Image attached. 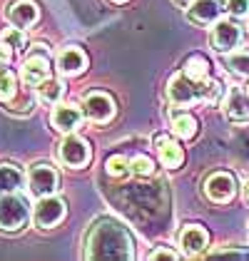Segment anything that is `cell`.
<instances>
[{
  "label": "cell",
  "instance_id": "6da1fadb",
  "mask_svg": "<svg viewBox=\"0 0 249 261\" xmlns=\"http://www.w3.org/2000/svg\"><path fill=\"white\" fill-rule=\"evenodd\" d=\"M85 256L87 259H132L135 256V244L130 231L112 217L97 219L87 237H85Z\"/></svg>",
  "mask_w": 249,
  "mask_h": 261
},
{
  "label": "cell",
  "instance_id": "7a4b0ae2",
  "mask_svg": "<svg viewBox=\"0 0 249 261\" xmlns=\"http://www.w3.org/2000/svg\"><path fill=\"white\" fill-rule=\"evenodd\" d=\"M225 95V87L217 80H194L185 75L182 70L172 75L167 82V100L175 107H194V105H217L219 97Z\"/></svg>",
  "mask_w": 249,
  "mask_h": 261
},
{
  "label": "cell",
  "instance_id": "3957f363",
  "mask_svg": "<svg viewBox=\"0 0 249 261\" xmlns=\"http://www.w3.org/2000/svg\"><path fill=\"white\" fill-rule=\"evenodd\" d=\"M30 221V204L28 199L13 192L0 197V231L5 234H18Z\"/></svg>",
  "mask_w": 249,
  "mask_h": 261
},
{
  "label": "cell",
  "instance_id": "277c9868",
  "mask_svg": "<svg viewBox=\"0 0 249 261\" xmlns=\"http://www.w3.org/2000/svg\"><path fill=\"white\" fill-rule=\"evenodd\" d=\"M242 38H244V33H242V25H239V22L219 18V20L214 22L212 33H209V45H212L214 53L227 55V53L237 50V47L242 45Z\"/></svg>",
  "mask_w": 249,
  "mask_h": 261
},
{
  "label": "cell",
  "instance_id": "5b68a950",
  "mask_svg": "<svg viewBox=\"0 0 249 261\" xmlns=\"http://www.w3.org/2000/svg\"><path fill=\"white\" fill-rule=\"evenodd\" d=\"M202 192L212 204H229L237 197V179L232 172H225V169L212 172L202 184Z\"/></svg>",
  "mask_w": 249,
  "mask_h": 261
},
{
  "label": "cell",
  "instance_id": "8992f818",
  "mask_svg": "<svg viewBox=\"0 0 249 261\" xmlns=\"http://www.w3.org/2000/svg\"><path fill=\"white\" fill-rule=\"evenodd\" d=\"M58 157H60V162L65 167L80 169L85 164H90V160H92V147H90V142L83 140V137L67 135V137L60 142V147H58Z\"/></svg>",
  "mask_w": 249,
  "mask_h": 261
},
{
  "label": "cell",
  "instance_id": "52a82bcc",
  "mask_svg": "<svg viewBox=\"0 0 249 261\" xmlns=\"http://www.w3.org/2000/svg\"><path fill=\"white\" fill-rule=\"evenodd\" d=\"M85 117L90 122H95V124H105V122H110L115 117V112H117V105L112 100V95L110 92H103V90H95V92H90L87 97H85V107H83Z\"/></svg>",
  "mask_w": 249,
  "mask_h": 261
},
{
  "label": "cell",
  "instance_id": "ba28073f",
  "mask_svg": "<svg viewBox=\"0 0 249 261\" xmlns=\"http://www.w3.org/2000/svg\"><path fill=\"white\" fill-rule=\"evenodd\" d=\"M28 184H30V192L38 199L40 197H50V194H55L60 189V174L50 164H35L28 172Z\"/></svg>",
  "mask_w": 249,
  "mask_h": 261
},
{
  "label": "cell",
  "instance_id": "9c48e42d",
  "mask_svg": "<svg viewBox=\"0 0 249 261\" xmlns=\"http://www.w3.org/2000/svg\"><path fill=\"white\" fill-rule=\"evenodd\" d=\"M65 212H67L65 199L55 197V194H50V197H40V201L35 204V209H33V219H35V224H38L40 229H53L55 224H60L62 221Z\"/></svg>",
  "mask_w": 249,
  "mask_h": 261
},
{
  "label": "cell",
  "instance_id": "30bf717a",
  "mask_svg": "<svg viewBox=\"0 0 249 261\" xmlns=\"http://www.w3.org/2000/svg\"><path fill=\"white\" fill-rule=\"evenodd\" d=\"M227 10L225 0H194L189 8H187V20L192 25H200V28H207L222 18V13Z\"/></svg>",
  "mask_w": 249,
  "mask_h": 261
},
{
  "label": "cell",
  "instance_id": "8fae6325",
  "mask_svg": "<svg viewBox=\"0 0 249 261\" xmlns=\"http://www.w3.org/2000/svg\"><path fill=\"white\" fill-rule=\"evenodd\" d=\"M5 18H8L10 25L28 30L40 20V5L35 0H13L10 8L5 10Z\"/></svg>",
  "mask_w": 249,
  "mask_h": 261
},
{
  "label": "cell",
  "instance_id": "7c38bea8",
  "mask_svg": "<svg viewBox=\"0 0 249 261\" xmlns=\"http://www.w3.org/2000/svg\"><path fill=\"white\" fill-rule=\"evenodd\" d=\"M225 117L232 124L249 122V92L244 87H229L227 97H225Z\"/></svg>",
  "mask_w": 249,
  "mask_h": 261
},
{
  "label": "cell",
  "instance_id": "4fadbf2b",
  "mask_svg": "<svg viewBox=\"0 0 249 261\" xmlns=\"http://www.w3.org/2000/svg\"><path fill=\"white\" fill-rule=\"evenodd\" d=\"M83 117H85V112L80 107L58 102L55 110H53V115H50V124H53L58 132H62V135H70V132H75V129L80 127Z\"/></svg>",
  "mask_w": 249,
  "mask_h": 261
},
{
  "label": "cell",
  "instance_id": "5bb4252c",
  "mask_svg": "<svg viewBox=\"0 0 249 261\" xmlns=\"http://www.w3.org/2000/svg\"><path fill=\"white\" fill-rule=\"evenodd\" d=\"M20 77L25 85L30 87H38L40 82H45L50 77V62H47V55H40V53H33L28 55L25 62L20 65Z\"/></svg>",
  "mask_w": 249,
  "mask_h": 261
},
{
  "label": "cell",
  "instance_id": "9a60e30c",
  "mask_svg": "<svg viewBox=\"0 0 249 261\" xmlns=\"http://www.w3.org/2000/svg\"><path fill=\"white\" fill-rule=\"evenodd\" d=\"M155 152L162 162V167H167V169H177L185 162V149L169 135H155Z\"/></svg>",
  "mask_w": 249,
  "mask_h": 261
},
{
  "label": "cell",
  "instance_id": "2e32d148",
  "mask_svg": "<svg viewBox=\"0 0 249 261\" xmlns=\"http://www.w3.org/2000/svg\"><path fill=\"white\" fill-rule=\"evenodd\" d=\"M207 244H209V234L207 229L200 226V224H187L185 229L180 231V246H182V251L187 256L202 254L207 249Z\"/></svg>",
  "mask_w": 249,
  "mask_h": 261
},
{
  "label": "cell",
  "instance_id": "e0dca14e",
  "mask_svg": "<svg viewBox=\"0 0 249 261\" xmlns=\"http://www.w3.org/2000/svg\"><path fill=\"white\" fill-rule=\"evenodd\" d=\"M58 70L60 75L70 77V75H80L85 67H87V55H85L80 47H62L58 53Z\"/></svg>",
  "mask_w": 249,
  "mask_h": 261
},
{
  "label": "cell",
  "instance_id": "ac0fdd59",
  "mask_svg": "<svg viewBox=\"0 0 249 261\" xmlns=\"http://www.w3.org/2000/svg\"><path fill=\"white\" fill-rule=\"evenodd\" d=\"M25 184V172L10 162H0V197L13 194Z\"/></svg>",
  "mask_w": 249,
  "mask_h": 261
},
{
  "label": "cell",
  "instance_id": "d6986e66",
  "mask_svg": "<svg viewBox=\"0 0 249 261\" xmlns=\"http://www.w3.org/2000/svg\"><path fill=\"white\" fill-rule=\"evenodd\" d=\"M197 129L200 124L194 120V115L189 112H172V132L180 137V140H194L197 137Z\"/></svg>",
  "mask_w": 249,
  "mask_h": 261
},
{
  "label": "cell",
  "instance_id": "ffe728a7",
  "mask_svg": "<svg viewBox=\"0 0 249 261\" xmlns=\"http://www.w3.org/2000/svg\"><path fill=\"white\" fill-rule=\"evenodd\" d=\"M209 60L205 58V55H200V53H194V55H189L185 60V65H182V72L185 75H189V77H194V80H205V77H209Z\"/></svg>",
  "mask_w": 249,
  "mask_h": 261
},
{
  "label": "cell",
  "instance_id": "44dd1931",
  "mask_svg": "<svg viewBox=\"0 0 249 261\" xmlns=\"http://www.w3.org/2000/svg\"><path fill=\"white\" fill-rule=\"evenodd\" d=\"M229 72H234L237 77H249V50H232L225 58Z\"/></svg>",
  "mask_w": 249,
  "mask_h": 261
},
{
  "label": "cell",
  "instance_id": "7402d4cb",
  "mask_svg": "<svg viewBox=\"0 0 249 261\" xmlns=\"http://www.w3.org/2000/svg\"><path fill=\"white\" fill-rule=\"evenodd\" d=\"M62 95H65V85H62L60 80H50V77H47L45 82L38 85V97H40V102H45V105H58Z\"/></svg>",
  "mask_w": 249,
  "mask_h": 261
},
{
  "label": "cell",
  "instance_id": "603a6c76",
  "mask_svg": "<svg viewBox=\"0 0 249 261\" xmlns=\"http://www.w3.org/2000/svg\"><path fill=\"white\" fill-rule=\"evenodd\" d=\"M105 167H107V174L110 177H124V174L132 172V160H127L124 154H112Z\"/></svg>",
  "mask_w": 249,
  "mask_h": 261
},
{
  "label": "cell",
  "instance_id": "cb8c5ba5",
  "mask_svg": "<svg viewBox=\"0 0 249 261\" xmlns=\"http://www.w3.org/2000/svg\"><path fill=\"white\" fill-rule=\"evenodd\" d=\"M13 95H15V75L5 65H0V102L13 100Z\"/></svg>",
  "mask_w": 249,
  "mask_h": 261
},
{
  "label": "cell",
  "instance_id": "d4e9b609",
  "mask_svg": "<svg viewBox=\"0 0 249 261\" xmlns=\"http://www.w3.org/2000/svg\"><path fill=\"white\" fill-rule=\"evenodd\" d=\"M3 42H8L13 50H25L28 47V35H25V30L22 28H8L5 33H3Z\"/></svg>",
  "mask_w": 249,
  "mask_h": 261
},
{
  "label": "cell",
  "instance_id": "484cf974",
  "mask_svg": "<svg viewBox=\"0 0 249 261\" xmlns=\"http://www.w3.org/2000/svg\"><path fill=\"white\" fill-rule=\"evenodd\" d=\"M132 172L140 174V177H150V174H155V162L145 157V154H137L132 160Z\"/></svg>",
  "mask_w": 249,
  "mask_h": 261
},
{
  "label": "cell",
  "instance_id": "4316f807",
  "mask_svg": "<svg viewBox=\"0 0 249 261\" xmlns=\"http://www.w3.org/2000/svg\"><path fill=\"white\" fill-rule=\"evenodd\" d=\"M225 5H227V13L234 18L249 15V0H225Z\"/></svg>",
  "mask_w": 249,
  "mask_h": 261
},
{
  "label": "cell",
  "instance_id": "83f0119b",
  "mask_svg": "<svg viewBox=\"0 0 249 261\" xmlns=\"http://www.w3.org/2000/svg\"><path fill=\"white\" fill-rule=\"evenodd\" d=\"M150 259H180V254L177 251H172V249H167V246H160V249H155L152 254H150Z\"/></svg>",
  "mask_w": 249,
  "mask_h": 261
},
{
  "label": "cell",
  "instance_id": "f1b7e54d",
  "mask_svg": "<svg viewBox=\"0 0 249 261\" xmlns=\"http://www.w3.org/2000/svg\"><path fill=\"white\" fill-rule=\"evenodd\" d=\"M209 256H237V259H244L247 254L242 249H217V251H209Z\"/></svg>",
  "mask_w": 249,
  "mask_h": 261
},
{
  "label": "cell",
  "instance_id": "f546056e",
  "mask_svg": "<svg viewBox=\"0 0 249 261\" xmlns=\"http://www.w3.org/2000/svg\"><path fill=\"white\" fill-rule=\"evenodd\" d=\"M10 55H13V47H10L8 42H3V45H0V65H8V62H10Z\"/></svg>",
  "mask_w": 249,
  "mask_h": 261
},
{
  "label": "cell",
  "instance_id": "4dcf8cb0",
  "mask_svg": "<svg viewBox=\"0 0 249 261\" xmlns=\"http://www.w3.org/2000/svg\"><path fill=\"white\" fill-rule=\"evenodd\" d=\"M172 3H175L177 8H182V10H185V8H189V5H192L194 0H172Z\"/></svg>",
  "mask_w": 249,
  "mask_h": 261
},
{
  "label": "cell",
  "instance_id": "1f68e13d",
  "mask_svg": "<svg viewBox=\"0 0 249 261\" xmlns=\"http://www.w3.org/2000/svg\"><path fill=\"white\" fill-rule=\"evenodd\" d=\"M244 197H247V201H249V184L244 187Z\"/></svg>",
  "mask_w": 249,
  "mask_h": 261
},
{
  "label": "cell",
  "instance_id": "d6a6232c",
  "mask_svg": "<svg viewBox=\"0 0 249 261\" xmlns=\"http://www.w3.org/2000/svg\"><path fill=\"white\" fill-rule=\"evenodd\" d=\"M112 3H124V0H112Z\"/></svg>",
  "mask_w": 249,
  "mask_h": 261
}]
</instances>
